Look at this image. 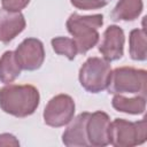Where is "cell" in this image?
<instances>
[{
	"mask_svg": "<svg viewBox=\"0 0 147 147\" xmlns=\"http://www.w3.org/2000/svg\"><path fill=\"white\" fill-rule=\"evenodd\" d=\"M103 24V15H79L74 13L67 20V29L74 37L79 54L87 53L98 42L100 34L98 29Z\"/></svg>",
	"mask_w": 147,
	"mask_h": 147,
	"instance_id": "2",
	"label": "cell"
},
{
	"mask_svg": "<svg viewBox=\"0 0 147 147\" xmlns=\"http://www.w3.org/2000/svg\"><path fill=\"white\" fill-rule=\"evenodd\" d=\"M147 139L146 118L130 122L115 118L110 123V145L115 147H132L141 145Z\"/></svg>",
	"mask_w": 147,
	"mask_h": 147,
	"instance_id": "5",
	"label": "cell"
},
{
	"mask_svg": "<svg viewBox=\"0 0 147 147\" xmlns=\"http://www.w3.org/2000/svg\"><path fill=\"white\" fill-rule=\"evenodd\" d=\"M142 8V0H118L111 17L115 21H134L141 14Z\"/></svg>",
	"mask_w": 147,
	"mask_h": 147,
	"instance_id": "13",
	"label": "cell"
},
{
	"mask_svg": "<svg viewBox=\"0 0 147 147\" xmlns=\"http://www.w3.org/2000/svg\"><path fill=\"white\" fill-rule=\"evenodd\" d=\"M125 36L118 25H109L103 32V38L99 45V52L108 62L119 60L124 53Z\"/></svg>",
	"mask_w": 147,
	"mask_h": 147,
	"instance_id": "9",
	"label": "cell"
},
{
	"mask_svg": "<svg viewBox=\"0 0 147 147\" xmlns=\"http://www.w3.org/2000/svg\"><path fill=\"white\" fill-rule=\"evenodd\" d=\"M0 146H20V141L11 133H1L0 134Z\"/></svg>",
	"mask_w": 147,
	"mask_h": 147,
	"instance_id": "19",
	"label": "cell"
},
{
	"mask_svg": "<svg viewBox=\"0 0 147 147\" xmlns=\"http://www.w3.org/2000/svg\"><path fill=\"white\" fill-rule=\"evenodd\" d=\"M129 53L134 61L147 59V41L145 29H133L129 37Z\"/></svg>",
	"mask_w": 147,
	"mask_h": 147,
	"instance_id": "15",
	"label": "cell"
},
{
	"mask_svg": "<svg viewBox=\"0 0 147 147\" xmlns=\"http://www.w3.org/2000/svg\"><path fill=\"white\" fill-rule=\"evenodd\" d=\"M30 0H1L2 8L13 11H21L29 5Z\"/></svg>",
	"mask_w": 147,
	"mask_h": 147,
	"instance_id": "18",
	"label": "cell"
},
{
	"mask_svg": "<svg viewBox=\"0 0 147 147\" xmlns=\"http://www.w3.org/2000/svg\"><path fill=\"white\" fill-rule=\"evenodd\" d=\"M70 2L77 9L92 10L105 7L109 2V0H70Z\"/></svg>",
	"mask_w": 147,
	"mask_h": 147,
	"instance_id": "17",
	"label": "cell"
},
{
	"mask_svg": "<svg viewBox=\"0 0 147 147\" xmlns=\"http://www.w3.org/2000/svg\"><path fill=\"white\" fill-rule=\"evenodd\" d=\"M21 67L18 65L15 52L7 51L0 57V82L3 84L13 83L21 75Z\"/></svg>",
	"mask_w": 147,
	"mask_h": 147,
	"instance_id": "14",
	"label": "cell"
},
{
	"mask_svg": "<svg viewBox=\"0 0 147 147\" xmlns=\"http://www.w3.org/2000/svg\"><path fill=\"white\" fill-rule=\"evenodd\" d=\"M15 57L22 70H37L45 60L44 44L37 38H26L17 46Z\"/></svg>",
	"mask_w": 147,
	"mask_h": 147,
	"instance_id": "7",
	"label": "cell"
},
{
	"mask_svg": "<svg viewBox=\"0 0 147 147\" xmlns=\"http://www.w3.org/2000/svg\"><path fill=\"white\" fill-rule=\"evenodd\" d=\"M110 118L107 113L98 110L90 114L86 124L90 146L105 147L110 144Z\"/></svg>",
	"mask_w": 147,
	"mask_h": 147,
	"instance_id": "8",
	"label": "cell"
},
{
	"mask_svg": "<svg viewBox=\"0 0 147 147\" xmlns=\"http://www.w3.org/2000/svg\"><path fill=\"white\" fill-rule=\"evenodd\" d=\"M91 113L84 111L72 118L68 124V127L62 134V142L68 147H85L90 146L87 140L86 124Z\"/></svg>",
	"mask_w": 147,
	"mask_h": 147,
	"instance_id": "10",
	"label": "cell"
},
{
	"mask_svg": "<svg viewBox=\"0 0 147 147\" xmlns=\"http://www.w3.org/2000/svg\"><path fill=\"white\" fill-rule=\"evenodd\" d=\"M147 71L132 67H121L111 71L107 90L113 94H138L146 96Z\"/></svg>",
	"mask_w": 147,
	"mask_h": 147,
	"instance_id": "3",
	"label": "cell"
},
{
	"mask_svg": "<svg viewBox=\"0 0 147 147\" xmlns=\"http://www.w3.org/2000/svg\"><path fill=\"white\" fill-rule=\"evenodd\" d=\"M40 101L39 91L33 85L8 84L0 88V108L15 117L32 115Z\"/></svg>",
	"mask_w": 147,
	"mask_h": 147,
	"instance_id": "1",
	"label": "cell"
},
{
	"mask_svg": "<svg viewBox=\"0 0 147 147\" xmlns=\"http://www.w3.org/2000/svg\"><path fill=\"white\" fill-rule=\"evenodd\" d=\"M75 101L68 94H57L53 96L44 109V121L53 127L67 125L75 115Z\"/></svg>",
	"mask_w": 147,
	"mask_h": 147,
	"instance_id": "6",
	"label": "cell"
},
{
	"mask_svg": "<svg viewBox=\"0 0 147 147\" xmlns=\"http://www.w3.org/2000/svg\"><path fill=\"white\" fill-rule=\"evenodd\" d=\"M25 18L21 11L0 9V41L9 42L25 29Z\"/></svg>",
	"mask_w": 147,
	"mask_h": 147,
	"instance_id": "11",
	"label": "cell"
},
{
	"mask_svg": "<svg viewBox=\"0 0 147 147\" xmlns=\"http://www.w3.org/2000/svg\"><path fill=\"white\" fill-rule=\"evenodd\" d=\"M110 62L105 59L88 57L79 69V83L84 90L90 93H99L107 90L110 80Z\"/></svg>",
	"mask_w": 147,
	"mask_h": 147,
	"instance_id": "4",
	"label": "cell"
},
{
	"mask_svg": "<svg viewBox=\"0 0 147 147\" xmlns=\"http://www.w3.org/2000/svg\"><path fill=\"white\" fill-rule=\"evenodd\" d=\"M111 105L117 111L140 115L144 114L146 109V96L137 95L133 98H125L122 94H115L111 100Z\"/></svg>",
	"mask_w": 147,
	"mask_h": 147,
	"instance_id": "12",
	"label": "cell"
},
{
	"mask_svg": "<svg viewBox=\"0 0 147 147\" xmlns=\"http://www.w3.org/2000/svg\"><path fill=\"white\" fill-rule=\"evenodd\" d=\"M52 47L54 49V52L59 55H63L65 56L68 60H74L78 53L76 42L74 39L68 38V37H56L53 38L52 41Z\"/></svg>",
	"mask_w": 147,
	"mask_h": 147,
	"instance_id": "16",
	"label": "cell"
}]
</instances>
